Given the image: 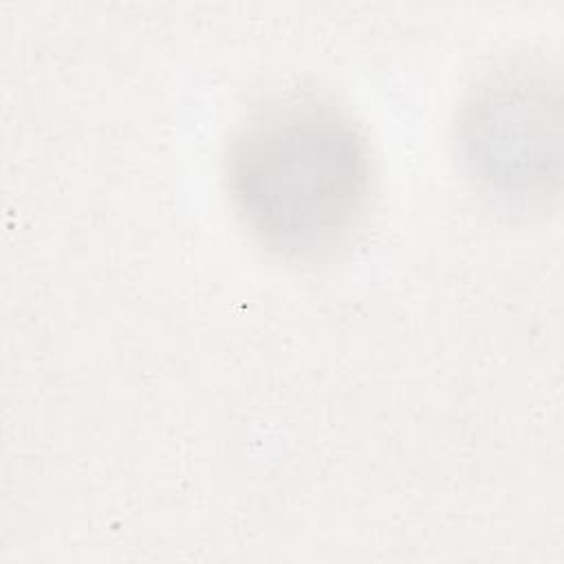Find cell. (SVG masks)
I'll return each mask as SVG.
<instances>
[{"label": "cell", "instance_id": "obj_2", "mask_svg": "<svg viewBox=\"0 0 564 564\" xmlns=\"http://www.w3.org/2000/svg\"><path fill=\"white\" fill-rule=\"evenodd\" d=\"M458 145L482 192L544 200L560 174V99L544 68L509 64L485 77L463 104Z\"/></svg>", "mask_w": 564, "mask_h": 564}, {"label": "cell", "instance_id": "obj_1", "mask_svg": "<svg viewBox=\"0 0 564 564\" xmlns=\"http://www.w3.org/2000/svg\"><path fill=\"white\" fill-rule=\"evenodd\" d=\"M372 187L370 148L330 101L293 97L242 123L229 145L227 189L236 216L267 249L315 258L361 223Z\"/></svg>", "mask_w": 564, "mask_h": 564}]
</instances>
